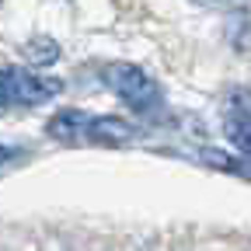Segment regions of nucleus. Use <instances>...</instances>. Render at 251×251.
<instances>
[{
  "instance_id": "6",
  "label": "nucleus",
  "mask_w": 251,
  "mask_h": 251,
  "mask_svg": "<svg viewBox=\"0 0 251 251\" xmlns=\"http://www.w3.org/2000/svg\"><path fill=\"white\" fill-rule=\"evenodd\" d=\"M56 56H59V46L49 35H35L31 42H25V59L31 67H49V63H56Z\"/></svg>"
},
{
  "instance_id": "2",
  "label": "nucleus",
  "mask_w": 251,
  "mask_h": 251,
  "mask_svg": "<svg viewBox=\"0 0 251 251\" xmlns=\"http://www.w3.org/2000/svg\"><path fill=\"white\" fill-rule=\"evenodd\" d=\"M59 91V80H42L25 67H0V108H35Z\"/></svg>"
},
{
  "instance_id": "4",
  "label": "nucleus",
  "mask_w": 251,
  "mask_h": 251,
  "mask_svg": "<svg viewBox=\"0 0 251 251\" xmlns=\"http://www.w3.org/2000/svg\"><path fill=\"white\" fill-rule=\"evenodd\" d=\"M84 122H87V115H84L80 108H63V112H56V115L46 122V133H49V140H56V143L74 147V143L84 140Z\"/></svg>"
},
{
  "instance_id": "3",
  "label": "nucleus",
  "mask_w": 251,
  "mask_h": 251,
  "mask_svg": "<svg viewBox=\"0 0 251 251\" xmlns=\"http://www.w3.org/2000/svg\"><path fill=\"white\" fill-rule=\"evenodd\" d=\"M84 140L94 147H126L136 140V126L129 119H119V115H87Z\"/></svg>"
},
{
  "instance_id": "5",
  "label": "nucleus",
  "mask_w": 251,
  "mask_h": 251,
  "mask_svg": "<svg viewBox=\"0 0 251 251\" xmlns=\"http://www.w3.org/2000/svg\"><path fill=\"white\" fill-rule=\"evenodd\" d=\"M224 136H227V143H230L237 153L251 157V112H248L241 101L230 105V112L224 115Z\"/></svg>"
},
{
  "instance_id": "1",
  "label": "nucleus",
  "mask_w": 251,
  "mask_h": 251,
  "mask_svg": "<svg viewBox=\"0 0 251 251\" xmlns=\"http://www.w3.org/2000/svg\"><path fill=\"white\" fill-rule=\"evenodd\" d=\"M101 84L115 94L119 101H126L133 112H150L161 101L157 84L136 67V63H105L101 67Z\"/></svg>"
},
{
  "instance_id": "7",
  "label": "nucleus",
  "mask_w": 251,
  "mask_h": 251,
  "mask_svg": "<svg viewBox=\"0 0 251 251\" xmlns=\"http://www.w3.org/2000/svg\"><path fill=\"white\" fill-rule=\"evenodd\" d=\"M7 161H11V150H7V147H4V143H0V168H4V164H7Z\"/></svg>"
},
{
  "instance_id": "8",
  "label": "nucleus",
  "mask_w": 251,
  "mask_h": 251,
  "mask_svg": "<svg viewBox=\"0 0 251 251\" xmlns=\"http://www.w3.org/2000/svg\"><path fill=\"white\" fill-rule=\"evenodd\" d=\"M199 4H216V0H199Z\"/></svg>"
}]
</instances>
